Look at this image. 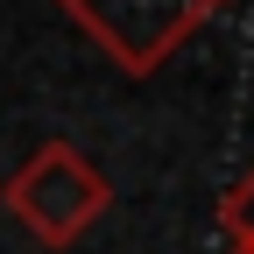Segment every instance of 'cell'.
<instances>
[{
  "mask_svg": "<svg viewBox=\"0 0 254 254\" xmlns=\"http://www.w3.org/2000/svg\"><path fill=\"white\" fill-rule=\"evenodd\" d=\"M0 205H7L14 226H28L43 247H71V240H85L113 212V184H106V170L92 163L78 141H43V148H28V163L7 177Z\"/></svg>",
  "mask_w": 254,
  "mask_h": 254,
  "instance_id": "obj_1",
  "label": "cell"
},
{
  "mask_svg": "<svg viewBox=\"0 0 254 254\" xmlns=\"http://www.w3.org/2000/svg\"><path fill=\"white\" fill-rule=\"evenodd\" d=\"M85 28L92 50H106L127 78H155L163 64L219 14V0H57Z\"/></svg>",
  "mask_w": 254,
  "mask_h": 254,
  "instance_id": "obj_2",
  "label": "cell"
},
{
  "mask_svg": "<svg viewBox=\"0 0 254 254\" xmlns=\"http://www.w3.org/2000/svg\"><path fill=\"white\" fill-rule=\"evenodd\" d=\"M219 226H226V240H254V163L240 170V184L219 198Z\"/></svg>",
  "mask_w": 254,
  "mask_h": 254,
  "instance_id": "obj_3",
  "label": "cell"
},
{
  "mask_svg": "<svg viewBox=\"0 0 254 254\" xmlns=\"http://www.w3.org/2000/svg\"><path fill=\"white\" fill-rule=\"evenodd\" d=\"M219 7H226V0H219Z\"/></svg>",
  "mask_w": 254,
  "mask_h": 254,
  "instance_id": "obj_4",
  "label": "cell"
}]
</instances>
